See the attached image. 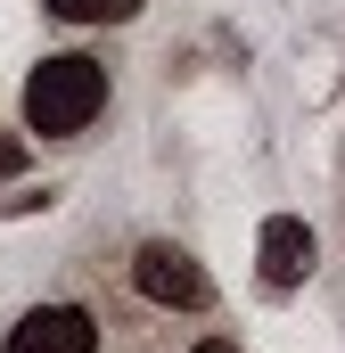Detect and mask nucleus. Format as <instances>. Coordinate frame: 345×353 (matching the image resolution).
Returning <instances> with one entry per match:
<instances>
[{
	"label": "nucleus",
	"instance_id": "1",
	"mask_svg": "<svg viewBox=\"0 0 345 353\" xmlns=\"http://www.w3.org/2000/svg\"><path fill=\"white\" fill-rule=\"evenodd\" d=\"M99 107H107V74H99L90 58H41V66L25 74V123L50 132V140L83 132Z\"/></svg>",
	"mask_w": 345,
	"mask_h": 353
},
{
	"label": "nucleus",
	"instance_id": "2",
	"mask_svg": "<svg viewBox=\"0 0 345 353\" xmlns=\"http://www.w3.org/2000/svg\"><path fill=\"white\" fill-rule=\"evenodd\" d=\"M132 288H140L148 304H172V312H197V304L214 296V288H206V271L189 263L172 239H148V247L132 255Z\"/></svg>",
	"mask_w": 345,
	"mask_h": 353
},
{
	"label": "nucleus",
	"instance_id": "3",
	"mask_svg": "<svg viewBox=\"0 0 345 353\" xmlns=\"http://www.w3.org/2000/svg\"><path fill=\"white\" fill-rule=\"evenodd\" d=\"M8 353H99V329L75 304H41V312H25L8 329Z\"/></svg>",
	"mask_w": 345,
	"mask_h": 353
},
{
	"label": "nucleus",
	"instance_id": "4",
	"mask_svg": "<svg viewBox=\"0 0 345 353\" xmlns=\"http://www.w3.org/2000/svg\"><path fill=\"white\" fill-rule=\"evenodd\" d=\"M255 263H263L271 288H304V279H313V230H304L296 214H271L263 239H255Z\"/></svg>",
	"mask_w": 345,
	"mask_h": 353
},
{
	"label": "nucleus",
	"instance_id": "5",
	"mask_svg": "<svg viewBox=\"0 0 345 353\" xmlns=\"http://www.w3.org/2000/svg\"><path fill=\"white\" fill-rule=\"evenodd\" d=\"M50 8H58L66 25H124L140 0H50Z\"/></svg>",
	"mask_w": 345,
	"mask_h": 353
},
{
	"label": "nucleus",
	"instance_id": "6",
	"mask_svg": "<svg viewBox=\"0 0 345 353\" xmlns=\"http://www.w3.org/2000/svg\"><path fill=\"white\" fill-rule=\"evenodd\" d=\"M25 173V140H8V132H0V181H17Z\"/></svg>",
	"mask_w": 345,
	"mask_h": 353
},
{
	"label": "nucleus",
	"instance_id": "7",
	"mask_svg": "<svg viewBox=\"0 0 345 353\" xmlns=\"http://www.w3.org/2000/svg\"><path fill=\"white\" fill-rule=\"evenodd\" d=\"M197 353H239V345H197Z\"/></svg>",
	"mask_w": 345,
	"mask_h": 353
}]
</instances>
